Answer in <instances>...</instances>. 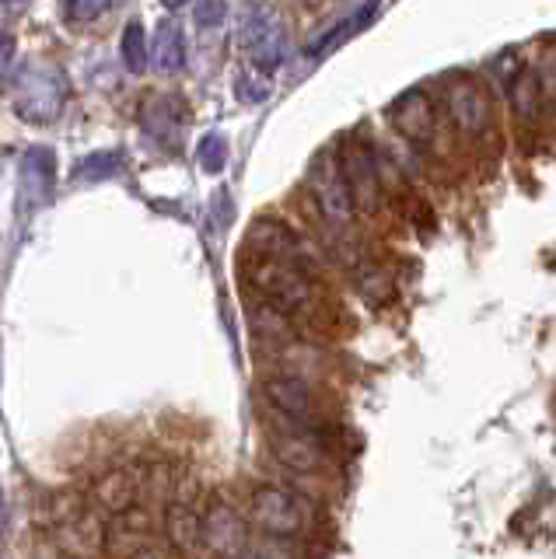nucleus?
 <instances>
[{"label": "nucleus", "instance_id": "21", "mask_svg": "<svg viewBox=\"0 0 556 559\" xmlns=\"http://www.w3.org/2000/svg\"><path fill=\"white\" fill-rule=\"evenodd\" d=\"M357 290L368 297L371 305H389L392 297H395V287H392L389 273H381L378 266H360L357 270Z\"/></svg>", "mask_w": 556, "mask_h": 559}, {"label": "nucleus", "instance_id": "16", "mask_svg": "<svg viewBox=\"0 0 556 559\" xmlns=\"http://www.w3.org/2000/svg\"><path fill=\"white\" fill-rule=\"evenodd\" d=\"M151 63L158 67V74H179L186 67V43H182V32L176 22H158L154 28V49H151Z\"/></svg>", "mask_w": 556, "mask_h": 559}, {"label": "nucleus", "instance_id": "27", "mask_svg": "<svg viewBox=\"0 0 556 559\" xmlns=\"http://www.w3.org/2000/svg\"><path fill=\"white\" fill-rule=\"evenodd\" d=\"M224 11H228V0H197V4H193V17H197V25H203V28L221 25Z\"/></svg>", "mask_w": 556, "mask_h": 559}, {"label": "nucleus", "instance_id": "25", "mask_svg": "<svg viewBox=\"0 0 556 559\" xmlns=\"http://www.w3.org/2000/svg\"><path fill=\"white\" fill-rule=\"evenodd\" d=\"M113 4V0H60V11L67 22H92V17H98L102 11H106Z\"/></svg>", "mask_w": 556, "mask_h": 559}, {"label": "nucleus", "instance_id": "4", "mask_svg": "<svg viewBox=\"0 0 556 559\" xmlns=\"http://www.w3.org/2000/svg\"><path fill=\"white\" fill-rule=\"evenodd\" d=\"M249 518L259 532L273 538H298L308 528V503L281 486H256L249 497Z\"/></svg>", "mask_w": 556, "mask_h": 559}, {"label": "nucleus", "instance_id": "2", "mask_svg": "<svg viewBox=\"0 0 556 559\" xmlns=\"http://www.w3.org/2000/svg\"><path fill=\"white\" fill-rule=\"evenodd\" d=\"M67 95H71V84H67V74L49 60H32L22 67L19 74V95H14V112L28 122H54Z\"/></svg>", "mask_w": 556, "mask_h": 559}, {"label": "nucleus", "instance_id": "29", "mask_svg": "<svg viewBox=\"0 0 556 559\" xmlns=\"http://www.w3.org/2000/svg\"><path fill=\"white\" fill-rule=\"evenodd\" d=\"M4 4H22V0H4Z\"/></svg>", "mask_w": 556, "mask_h": 559}, {"label": "nucleus", "instance_id": "5", "mask_svg": "<svg viewBox=\"0 0 556 559\" xmlns=\"http://www.w3.org/2000/svg\"><path fill=\"white\" fill-rule=\"evenodd\" d=\"M308 189H311V200L319 206V217L336 227V231H346L354 224V200H351V189L343 182V171L336 162V151H322L316 162H311L308 171Z\"/></svg>", "mask_w": 556, "mask_h": 559}, {"label": "nucleus", "instance_id": "18", "mask_svg": "<svg viewBox=\"0 0 556 559\" xmlns=\"http://www.w3.org/2000/svg\"><path fill=\"white\" fill-rule=\"evenodd\" d=\"M508 98H511V109L518 119H535L539 109H543V98H539V81H535V70L521 67L518 74L508 81Z\"/></svg>", "mask_w": 556, "mask_h": 559}, {"label": "nucleus", "instance_id": "15", "mask_svg": "<svg viewBox=\"0 0 556 559\" xmlns=\"http://www.w3.org/2000/svg\"><path fill=\"white\" fill-rule=\"evenodd\" d=\"M137 493H141V483H137L130 472H109V476H102L95 483L92 507L95 511H106V514H119L137 503Z\"/></svg>", "mask_w": 556, "mask_h": 559}, {"label": "nucleus", "instance_id": "23", "mask_svg": "<svg viewBox=\"0 0 556 559\" xmlns=\"http://www.w3.org/2000/svg\"><path fill=\"white\" fill-rule=\"evenodd\" d=\"M535 81H539V98H543L546 109H556V46L543 52V60L535 67Z\"/></svg>", "mask_w": 556, "mask_h": 559}, {"label": "nucleus", "instance_id": "24", "mask_svg": "<svg viewBox=\"0 0 556 559\" xmlns=\"http://www.w3.org/2000/svg\"><path fill=\"white\" fill-rule=\"evenodd\" d=\"M200 165L206 171H221L224 165H228V144H224L221 133H206L203 144H200Z\"/></svg>", "mask_w": 556, "mask_h": 559}, {"label": "nucleus", "instance_id": "28", "mask_svg": "<svg viewBox=\"0 0 556 559\" xmlns=\"http://www.w3.org/2000/svg\"><path fill=\"white\" fill-rule=\"evenodd\" d=\"M162 4H165L168 11H179V8H186V4H189V0H162Z\"/></svg>", "mask_w": 556, "mask_h": 559}, {"label": "nucleus", "instance_id": "19", "mask_svg": "<svg viewBox=\"0 0 556 559\" xmlns=\"http://www.w3.org/2000/svg\"><path fill=\"white\" fill-rule=\"evenodd\" d=\"M375 11H378V0H368V4H364L357 14H351V17H346V22L333 25V28H329V32L322 35V39H316V43H311L305 52H308V57H322V52L336 49L340 43H346V39H351V35H357L364 25H368L371 17H375Z\"/></svg>", "mask_w": 556, "mask_h": 559}, {"label": "nucleus", "instance_id": "6", "mask_svg": "<svg viewBox=\"0 0 556 559\" xmlns=\"http://www.w3.org/2000/svg\"><path fill=\"white\" fill-rule=\"evenodd\" d=\"M102 552L106 556H176L168 542L154 535V518L147 507H127L113 514L106 535H102Z\"/></svg>", "mask_w": 556, "mask_h": 559}, {"label": "nucleus", "instance_id": "11", "mask_svg": "<svg viewBox=\"0 0 556 559\" xmlns=\"http://www.w3.org/2000/svg\"><path fill=\"white\" fill-rule=\"evenodd\" d=\"M389 119L392 127L403 133L410 144H430L434 130H438V112H434V102L421 87H410V92L399 95L389 105Z\"/></svg>", "mask_w": 556, "mask_h": 559}, {"label": "nucleus", "instance_id": "9", "mask_svg": "<svg viewBox=\"0 0 556 559\" xmlns=\"http://www.w3.org/2000/svg\"><path fill=\"white\" fill-rule=\"evenodd\" d=\"M246 249L267 252L273 259H284V262H291V266H298V270L316 276V262H311V255L305 252V245H301L298 235H294V227H287L284 221H270V217L252 221Z\"/></svg>", "mask_w": 556, "mask_h": 559}, {"label": "nucleus", "instance_id": "26", "mask_svg": "<svg viewBox=\"0 0 556 559\" xmlns=\"http://www.w3.org/2000/svg\"><path fill=\"white\" fill-rule=\"evenodd\" d=\"M14 60H19V43H14V35L0 32V92H4L14 78Z\"/></svg>", "mask_w": 556, "mask_h": 559}, {"label": "nucleus", "instance_id": "1", "mask_svg": "<svg viewBox=\"0 0 556 559\" xmlns=\"http://www.w3.org/2000/svg\"><path fill=\"white\" fill-rule=\"evenodd\" d=\"M241 276H246V284L263 297L267 305H273L284 314H308L316 308V276L291 266L284 259L246 249Z\"/></svg>", "mask_w": 556, "mask_h": 559}, {"label": "nucleus", "instance_id": "22", "mask_svg": "<svg viewBox=\"0 0 556 559\" xmlns=\"http://www.w3.org/2000/svg\"><path fill=\"white\" fill-rule=\"evenodd\" d=\"M119 165H123V154L119 151H95L78 165V179H88V182L113 179V175L119 171Z\"/></svg>", "mask_w": 556, "mask_h": 559}, {"label": "nucleus", "instance_id": "7", "mask_svg": "<svg viewBox=\"0 0 556 559\" xmlns=\"http://www.w3.org/2000/svg\"><path fill=\"white\" fill-rule=\"evenodd\" d=\"M445 105H448V119L462 136L476 140L490 130L494 122V105L490 95L483 92V84L473 78H451L445 87Z\"/></svg>", "mask_w": 556, "mask_h": 559}, {"label": "nucleus", "instance_id": "20", "mask_svg": "<svg viewBox=\"0 0 556 559\" xmlns=\"http://www.w3.org/2000/svg\"><path fill=\"white\" fill-rule=\"evenodd\" d=\"M123 67L130 70V74H144L147 63H151V49H147V32L141 22H130L123 28Z\"/></svg>", "mask_w": 556, "mask_h": 559}, {"label": "nucleus", "instance_id": "17", "mask_svg": "<svg viewBox=\"0 0 556 559\" xmlns=\"http://www.w3.org/2000/svg\"><path fill=\"white\" fill-rule=\"evenodd\" d=\"M22 182L32 203H46L54 197V151H28L25 154V171H22Z\"/></svg>", "mask_w": 556, "mask_h": 559}, {"label": "nucleus", "instance_id": "12", "mask_svg": "<svg viewBox=\"0 0 556 559\" xmlns=\"http://www.w3.org/2000/svg\"><path fill=\"white\" fill-rule=\"evenodd\" d=\"M241 43H246L249 60H252V67L259 70V74H273V70L281 67L284 57H287V32L276 22H270V17H263V14H256L252 22L246 25Z\"/></svg>", "mask_w": 556, "mask_h": 559}, {"label": "nucleus", "instance_id": "3", "mask_svg": "<svg viewBox=\"0 0 556 559\" xmlns=\"http://www.w3.org/2000/svg\"><path fill=\"white\" fill-rule=\"evenodd\" d=\"M336 162H340L346 189H351L354 210L364 217H375L381 210V200H386V186H381V165L375 151L368 147V140L346 136L336 151Z\"/></svg>", "mask_w": 556, "mask_h": 559}, {"label": "nucleus", "instance_id": "13", "mask_svg": "<svg viewBox=\"0 0 556 559\" xmlns=\"http://www.w3.org/2000/svg\"><path fill=\"white\" fill-rule=\"evenodd\" d=\"M162 538L176 549V556L197 552L203 546V514L189 500H168L162 511Z\"/></svg>", "mask_w": 556, "mask_h": 559}, {"label": "nucleus", "instance_id": "14", "mask_svg": "<svg viewBox=\"0 0 556 559\" xmlns=\"http://www.w3.org/2000/svg\"><path fill=\"white\" fill-rule=\"evenodd\" d=\"M203 542L221 556H238L246 549V521L228 503H211L203 514Z\"/></svg>", "mask_w": 556, "mask_h": 559}, {"label": "nucleus", "instance_id": "8", "mask_svg": "<svg viewBox=\"0 0 556 559\" xmlns=\"http://www.w3.org/2000/svg\"><path fill=\"white\" fill-rule=\"evenodd\" d=\"M263 395L273 406V413L284 419V424L294 427H305V430H316L322 433V419L316 409V395L305 381L298 378H267L263 381Z\"/></svg>", "mask_w": 556, "mask_h": 559}, {"label": "nucleus", "instance_id": "10", "mask_svg": "<svg viewBox=\"0 0 556 559\" xmlns=\"http://www.w3.org/2000/svg\"><path fill=\"white\" fill-rule=\"evenodd\" d=\"M270 448H273V459L284 468L298 472V476H311V472L322 468V433L316 430L287 424V430L270 433Z\"/></svg>", "mask_w": 556, "mask_h": 559}]
</instances>
